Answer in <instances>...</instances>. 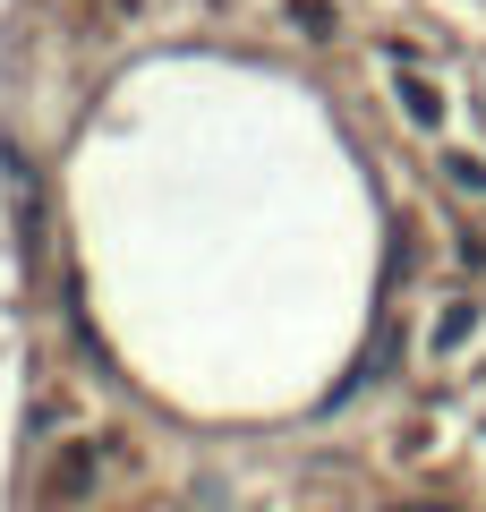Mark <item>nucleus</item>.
Wrapping results in <instances>:
<instances>
[{"label": "nucleus", "mask_w": 486, "mask_h": 512, "mask_svg": "<svg viewBox=\"0 0 486 512\" xmlns=\"http://www.w3.org/2000/svg\"><path fill=\"white\" fill-rule=\"evenodd\" d=\"M290 26H299V35H333V9H324V0H290Z\"/></svg>", "instance_id": "f03ea898"}, {"label": "nucleus", "mask_w": 486, "mask_h": 512, "mask_svg": "<svg viewBox=\"0 0 486 512\" xmlns=\"http://www.w3.org/2000/svg\"><path fill=\"white\" fill-rule=\"evenodd\" d=\"M0 180H9V222H18V248L43 256V188H35V171H26L18 146H0Z\"/></svg>", "instance_id": "f257e3e1"}, {"label": "nucleus", "mask_w": 486, "mask_h": 512, "mask_svg": "<svg viewBox=\"0 0 486 512\" xmlns=\"http://www.w3.org/2000/svg\"><path fill=\"white\" fill-rule=\"evenodd\" d=\"M401 103H410V120H418V128H435V120H444V103H435V94L418 86V77H401Z\"/></svg>", "instance_id": "7ed1b4c3"}, {"label": "nucleus", "mask_w": 486, "mask_h": 512, "mask_svg": "<svg viewBox=\"0 0 486 512\" xmlns=\"http://www.w3.org/2000/svg\"><path fill=\"white\" fill-rule=\"evenodd\" d=\"M401 512H427V504H401Z\"/></svg>", "instance_id": "20e7f679"}]
</instances>
